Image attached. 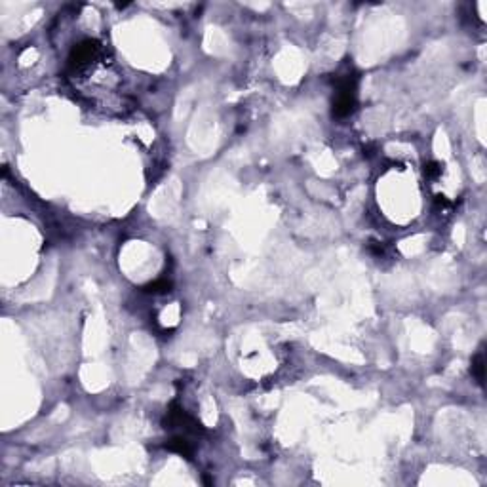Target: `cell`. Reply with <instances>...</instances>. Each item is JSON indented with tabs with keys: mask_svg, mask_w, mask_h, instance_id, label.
Segmentation results:
<instances>
[{
	"mask_svg": "<svg viewBox=\"0 0 487 487\" xmlns=\"http://www.w3.org/2000/svg\"><path fill=\"white\" fill-rule=\"evenodd\" d=\"M337 82V96L333 101V116L337 118H347L356 110V88H358V76L354 73L339 76Z\"/></svg>",
	"mask_w": 487,
	"mask_h": 487,
	"instance_id": "obj_1",
	"label": "cell"
},
{
	"mask_svg": "<svg viewBox=\"0 0 487 487\" xmlns=\"http://www.w3.org/2000/svg\"><path fill=\"white\" fill-rule=\"evenodd\" d=\"M166 449H170V451H174V453L181 455L185 459H193V455H195V445L193 442L183 436V434H179V436H174L172 440H168L166 442Z\"/></svg>",
	"mask_w": 487,
	"mask_h": 487,
	"instance_id": "obj_2",
	"label": "cell"
},
{
	"mask_svg": "<svg viewBox=\"0 0 487 487\" xmlns=\"http://www.w3.org/2000/svg\"><path fill=\"white\" fill-rule=\"evenodd\" d=\"M172 290V282L170 280H156L149 284V286H145L143 288V292L147 293H152V295H158V293H168Z\"/></svg>",
	"mask_w": 487,
	"mask_h": 487,
	"instance_id": "obj_3",
	"label": "cell"
},
{
	"mask_svg": "<svg viewBox=\"0 0 487 487\" xmlns=\"http://www.w3.org/2000/svg\"><path fill=\"white\" fill-rule=\"evenodd\" d=\"M484 369H486V366H484V354L480 352V354H476V358L472 360V375L476 377V381L482 385V387H484V379H486Z\"/></svg>",
	"mask_w": 487,
	"mask_h": 487,
	"instance_id": "obj_4",
	"label": "cell"
},
{
	"mask_svg": "<svg viewBox=\"0 0 487 487\" xmlns=\"http://www.w3.org/2000/svg\"><path fill=\"white\" fill-rule=\"evenodd\" d=\"M424 175H426V179H438L440 175H442V166L438 162H426L424 164Z\"/></svg>",
	"mask_w": 487,
	"mask_h": 487,
	"instance_id": "obj_5",
	"label": "cell"
}]
</instances>
